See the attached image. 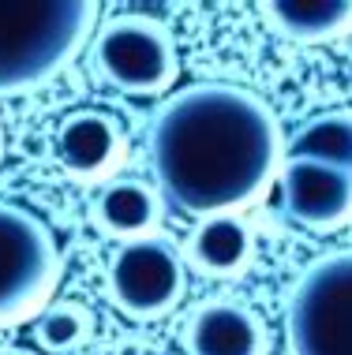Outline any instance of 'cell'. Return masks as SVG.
Masks as SVG:
<instances>
[{"mask_svg": "<svg viewBox=\"0 0 352 355\" xmlns=\"http://www.w3.org/2000/svg\"><path fill=\"white\" fill-rule=\"evenodd\" d=\"M56 165L79 184H101L128 157L124 123L106 109H79L60 120L53 135Z\"/></svg>", "mask_w": 352, "mask_h": 355, "instance_id": "cell-8", "label": "cell"}, {"mask_svg": "<svg viewBox=\"0 0 352 355\" xmlns=\"http://www.w3.org/2000/svg\"><path fill=\"white\" fill-rule=\"evenodd\" d=\"M60 281V247L37 214L0 202V329L49 306Z\"/></svg>", "mask_w": 352, "mask_h": 355, "instance_id": "cell-4", "label": "cell"}, {"mask_svg": "<svg viewBox=\"0 0 352 355\" xmlns=\"http://www.w3.org/2000/svg\"><path fill=\"white\" fill-rule=\"evenodd\" d=\"M285 157H319L352 172V109H334L311 116L289 139Z\"/></svg>", "mask_w": 352, "mask_h": 355, "instance_id": "cell-13", "label": "cell"}, {"mask_svg": "<svg viewBox=\"0 0 352 355\" xmlns=\"http://www.w3.org/2000/svg\"><path fill=\"white\" fill-rule=\"evenodd\" d=\"M94 225L106 236L131 243V239L154 236V228L161 225V195L154 184L146 180H112L101 187L98 202H94Z\"/></svg>", "mask_w": 352, "mask_h": 355, "instance_id": "cell-11", "label": "cell"}, {"mask_svg": "<svg viewBox=\"0 0 352 355\" xmlns=\"http://www.w3.org/2000/svg\"><path fill=\"white\" fill-rule=\"evenodd\" d=\"M281 198L296 225L311 232H334L352 225V172L319 157H285Z\"/></svg>", "mask_w": 352, "mask_h": 355, "instance_id": "cell-7", "label": "cell"}, {"mask_svg": "<svg viewBox=\"0 0 352 355\" xmlns=\"http://www.w3.org/2000/svg\"><path fill=\"white\" fill-rule=\"evenodd\" d=\"M109 300L131 318H161L184 300L187 258L165 236H142L120 243L106 270Z\"/></svg>", "mask_w": 352, "mask_h": 355, "instance_id": "cell-6", "label": "cell"}, {"mask_svg": "<svg viewBox=\"0 0 352 355\" xmlns=\"http://www.w3.org/2000/svg\"><path fill=\"white\" fill-rule=\"evenodd\" d=\"M187 355H266L270 333L262 318L233 300H214L192 311L184 325Z\"/></svg>", "mask_w": 352, "mask_h": 355, "instance_id": "cell-9", "label": "cell"}, {"mask_svg": "<svg viewBox=\"0 0 352 355\" xmlns=\"http://www.w3.org/2000/svg\"><path fill=\"white\" fill-rule=\"evenodd\" d=\"M94 329V314L79 303H49L34 322V340L42 352L56 355H72L90 340Z\"/></svg>", "mask_w": 352, "mask_h": 355, "instance_id": "cell-14", "label": "cell"}, {"mask_svg": "<svg viewBox=\"0 0 352 355\" xmlns=\"http://www.w3.org/2000/svg\"><path fill=\"white\" fill-rule=\"evenodd\" d=\"M259 12L274 34L296 45H322L352 34V0H270Z\"/></svg>", "mask_w": 352, "mask_h": 355, "instance_id": "cell-12", "label": "cell"}, {"mask_svg": "<svg viewBox=\"0 0 352 355\" xmlns=\"http://www.w3.org/2000/svg\"><path fill=\"white\" fill-rule=\"evenodd\" d=\"M94 68L124 94H161L176 83V42L154 19L117 15L94 37Z\"/></svg>", "mask_w": 352, "mask_h": 355, "instance_id": "cell-5", "label": "cell"}, {"mask_svg": "<svg viewBox=\"0 0 352 355\" xmlns=\"http://www.w3.org/2000/svg\"><path fill=\"white\" fill-rule=\"evenodd\" d=\"M161 202L199 220L236 214L281 168V128L259 94L236 83H195L161 105L150 128Z\"/></svg>", "mask_w": 352, "mask_h": 355, "instance_id": "cell-1", "label": "cell"}, {"mask_svg": "<svg viewBox=\"0 0 352 355\" xmlns=\"http://www.w3.org/2000/svg\"><path fill=\"white\" fill-rule=\"evenodd\" d=\"M251 254H255L251 228L236 214L199 220L192 239H187V262L203 277H217V281H233V277L247 273Z\"/></svg>", "mask_w": 352, "mask_h": 355, "instance_id": "cell-10", "label": "cell"}, {"mask_svg": "<svg viewBox=\"0 0 352 355\" xmlns=\"http://www.w3.org/2000/svg\"><path fill=\"white\" fill-rule=\"evenodd\" d=\"M289 355H352V247L308 266L285 303Z\"/></svg>", "mask_w": 352, "mask_h": 355, "instance_id": "cell-3", "label": "cell"}, {"mask_svg": "<svg viewBox=\"0 0 352 355\" xmlns=\"http://www.w3.org/2000/svg\"><path fill=\"white\" fill-rule=\"evenodd\" d=\"M98 23V4H0V98L45 86L75 60Z\"/></svg>", "mask_w": 352, "mask_h": 355, "instance_id": "cell-2", "label": "cell"}, {"mask_svg": "<svg viewBox=\"0 0 352 355\" xmlns=\"http://www.w3.org/2000/svg\"><path fill=\"white\" fill-rule=\"evenodd\" d=\"M0 355H37V352H26V348H4Z\"/></svg>", "mask_w": 352, "mask_h": 355, "instance_id": "cell-15", "label": "cell"}, {"mask_svg": "<svg viewBox=\"0 0 352 355\" xmlns=\"http://www.w3.org/2000/svg\"><path fill=\"white\" fill-rule=\"evenodd\" d=\"M0 161H4V123H0Z\"/></svg>", "mask_w": 352, "mask_h": 355, "instance_id": "cell-16", "label": "cell"}]
</instances>
